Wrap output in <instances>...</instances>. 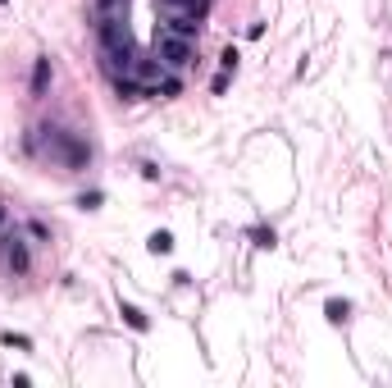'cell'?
<instances>
[{"mask_svg":"<svg viewBox=\"0 0 392 388\" xmlns=\"http://www.w3.org/2000/svg\"><path fill=\"white\" fill-rule=\"evenodd\" d=\"M51 78H55L51 60L37 55V60H33V96H46V91H51Z\"/></svg>","mask_w":392,"mask_h":388,"instance_id":"5","label":"cell"},{"mask_svg":"<svg viewBox=\"0 0 392 388\" xmlns=\"http://www.w3.org/2000/svg\"><path fill=\"white\" fill-rule=\"evenodd\" d=\"M114 91H119V100H146V87H142L132 73H119V78H114Z\"/></svg>","mask_w":392,"mask_h":388,"instance_id":"6","label":"cell"},{"mask_svg":"<svg viewBox=\"0 0 392 388\" xmlns=\"http://www.w3.org/2000/svg\"><path fill=\"white\" fill-rule=\"evenodd\" d=\"M146 247H151L155 256H169V252H174V233H169V229H155L151 238H146Z\"/></svg>","mask_w":392,"mask_h":388,"instance_id":"9","label":"cell"},{"mask_svg":"<svg viewBox=\"0 0 392 388\" xmlns=\"http://www.w3.org/2000/svg\"><path fill=\"white\" fill-rule=\"evenodd\" d=\"M5 224H10V215H5V206H0V238H5V233H10V229H5Z\"/></svg>","mask_w":392,"mask_h":388,"instance_id":"17","label":"cell"},{"mask_svg":"<svg viewBox=\"0 0 392 388\" xmlns=\"http://www.w3.org/2000/svg\"><path fill=\"white\" fill-rule=\"evenodd\" d=\"M100 201H105V197H100V192H82V197H78V206H82V211H96Z\"/></svg>","mask_w":392,"mask_h":388,"instance_id":"16","label":"cell"},{"mask_svg":"<svg viewBox=\"0 0 392 388\" xmlns=\"http://www.w3.org/2000/svg\"><path fill=\"white\" fill-rule=\"evenodd\" d=\"M28 238H37V242H51V229H46L42 220H28Z\"/></svg>","mask_w":392,"mask_h":388,"instance_id":"14","label":"cell"},{"mask_svg":"<svg viewBox=\"0 0 392 388\" xmlns=\"http://www.w3.org/2000/svg\"><path fill=\"white\" fill-rule=\"evenodd\" d=\"M178 91H183V82H178V78H174V73H164V78H160V82H155V91H151V96H160V100H174V96H178Z\"/></svg>","mask_w":392,"mask_h":388,"instance_id":"10","label":"cell"},{"mask_svg":"<svg viewBox=\"0 0 392 388\" xmlns=\"http://www.w3.org/2000/svg\"><path fill=\"white\" fill-rule=\"evenodd\" d=\"M251 242L269 252V247H274V229H251Z\"/></svg>","mask_w":392,"mask_h":388,"instance_id":"15","label":"cell"},{"mask_svg":"<svg viewBox=\"0 0 392 388\" xmlns=\"http://www.w3.org/2000/svg\"><path fill=\"white\" fill-rule=\"evenodd\" d=\"M0 252H5V270L10 274H28L33 270V252H28V242H23L19 233H5L0 238Z\"/></svg>","mask_w":392,"mask_h":388,"instance_id":"4","label":"cell"},{"mask_svg":"<svg viewBox=\"0 0 392 388\" xmlns=\"http://www.w3.org/2000/svg\"><path fill=\"white\" fill-rule=\"evenodd\" d=\"M0 5H5V0H0Z\"/></svg>","mask_w":392,"mask_h":388,"instance_id":"19","label":"cell"},{"mask_svg":"<svg viewBox=\"0 0 392 388\" xmlns=\"http://www.w3.org/2000/svg\"><path fill=\"white\" fill-rule=\"evenodd\" d=\"M155 55L164 60V69H187L196 60V37H183L174 28H160L155 33Z\"/></svg>","mask_w":392,"mask_h":388,"instance_id":"2","label":"cell"},{"mask_svg":"<svg viewBox=\"0 0 392 388\" xmlns=\"http://www.w3.org/2000/svg\"><path fill=\"white\" fill-rule=\"evenodd\" d=\"M119 315H123V324H128V329H137V333H146V329H151L146 310H142V306H132V301H119Z\"/></svg>","mask_w":392,"mask_h":388,"instance_id":"7","label":"cell"},{"mask_svg":"<svg viewBox=\"0 0 392 388\" xmlns=\"http://www.w3.org/2000/svg\"><path fill=\"white\" fill-rule=\"evenodd\" d=\"M238 46H224V55H219V69H224V73H238Z\"/></svg>","mask_w":392,"mask_h":388,"instance_id":"12","label":"cell"},{"mask_svg":"<svg viewBox=\"0 0 392 388\" xmlns=\"http://www.w3.org/2000/svg\"><path fill=\"white\" fill-rule=\"evenodd\" d=\"M201 5H210V0H201Z\"/></svg>","mask_w":392,"mask_h":388,"instance_id":"18","label":"cell"},{"mask_svg":"<svg viewBox=\"0 0 392 388\" xmlns=\"http://www.w3.org/2000/svg\"><path fill=\"white\" fill-rule=\"evenodd\" d=\"M0 343H5V347H19V352H33V338H28V333H14V329L0 333Z\"/></svg>","mask_w":392,"mask_h":388,"instance_id":"11","label":"cell"},{"mask_svg":"<svg viewBox=\"0 0 392 388\" xmlns=\"http://www.w3.org/2000/svg\"><path fill=\"white\" fill-rule=\"evenodd\" d=\"M96 28H100V46H105V51H123V55H132V33H128V23H123L119 14H105Z\"/></svg>","mask_w":392,"mask_h":388,"instance_id":"3","label":"cell"},{"mask_svg":"<svg viewBox=\"0 0 392 388\" xmlns=\"http://www.w3.org/2000/svg\"><path fill=\"white\" fill-rule=\"evenodd\" d=\"M206 10H210V5H201V0H160L164 28H174V33H183V37H201Z\"/></svg>","mask_w":392,"mask_h":388,"instance_id":"1","label":"cell"},{"mask_svg":"<svg viewBox=\"0 0 392 388\" xmlns=\"http://www.w3.org/2000/svg\"><path fill=\"white\" fill-rule=\"evenodd\" d=\"M324 315H328V324H347V320H351V301L328 297V301H324Z\"/></svg>","mask_w":392,"mask_h":388,"instance_id":"8","label":"cell"},{"mask_svg":"<svg viewBox=\"0 0 392 388\" xmlns=\"http://www.w3.org/2000/svg\"><path fill=\"white\" fill-rule=\"evenodd\" d=\"M229 82H233V73H224V69H219V73L210 78V91H215V96H224V91H229Z\"/></svg>","mask_w":392,"mask_h":388,"instance_id":"13","label":"cell"}]
</instances>
